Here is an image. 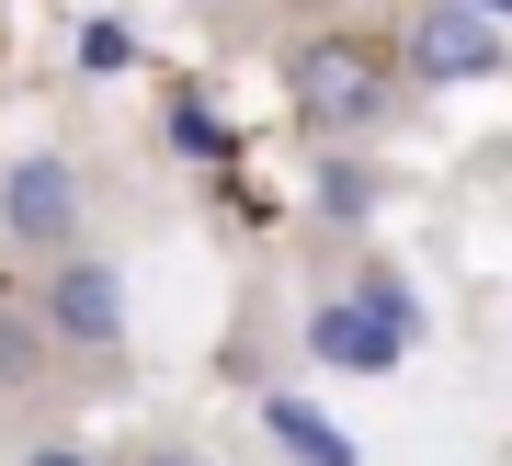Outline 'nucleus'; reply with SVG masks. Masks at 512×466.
Returning <instances> with one entry per match:
<instances>
[{
  "mask_svg": "<svg viewBox=\"0 0 512 466\" xmlns=\"http://www.w3.org/2000/svg\"><path fill=\"white\" fill-rule=\"evenodd\" d=\"M308 341H319V364H342V376H387V364L410 353V341L387 330L376 307H353V296H330L319 319H308Z\"/></svg>",
  "mask_w": 512,
  "mask_h": 466,
  "instance_id": "obj_5",
  "label": "nucleus"
},
{
  "mask_svg": "<svg viewBox=\"0 0 512 466\" xmlns=\"http://www.w3.org/2000/svg\"><path fill=\"white\" fill-rule=\"evenodd\" d=\"M467 12H512V0H467Z\"/></svg>",
  "mask_w": 512,
  "mask_h": 466,
  "instance_id": "obj_11",
  "label": "nucleus"
},
{
  "mask_svg": "<svg viewBox=\"0 0 512 466\" xmlns=\"http://www.w3.org/2000/svg\"><path fill=\"white\" fill-rule=\"evenodd\" d=\"M285 91H296V126H308V137H376L387 114H399V69H387L365 35H319V46H296Z\"/></svg>",
  "mask_w": 512,
  "mask_h": 466,
  "instance_id": "obj_1",
  "label": "nucleus"
},
{
  "mask_svg": "<svg viewBox=\"0 0 512 466\" xmlns=\"http://www.w3.org/2000/svg\"><path fill=\"white\" fill-rule=\"evenodd\" d=\"M23 466H92V455H69V444H46V455H23Z\"/></svg>",
  "mask_w": 512,
  "mask_h": 466,
  "instance_id": "obj_10",
  "label": "nucleus"
},
{
  "mask_svg": "<svg viewBox=\"0 0 512 466\" xmlns=\"http://www.w3.org/2000/svg\"><path fill=\"white\" fill-rule=\"evenodd\" d=\"M0 228H12V251L69 262V239H80V171L69 160H12V182H0Z\"/></svg>",
  "mask_w": 512,
  "mask_h": 466,
  "instance_id": "obj_3",
  "label": "nucleus"
},
{
  "mask_svg": "<svg viewBox=\"0 0 512 466\" xmlns=\"http://www.w3.org/2000/svg\"><path fill=\"white\" fill-rule=\"evenodd\" d=\"M126 466H217V455H194V444H137Z\"/></svg>",
  "mask_w": 512,
  "mask_h": 466,
  "instance_id": "obj_9",
  "label": "nucleus"
},
{
  "mask_svg": "<svg viewBox=\"0 0 512 466\" xmlns=\"http://www.w3.org/2000/svg\"><path fill=\"white\" fill-rule=\"evenodd\" d=\"M319 216H330V228L376 216V171H365V160H330V171H319Z\"/></svg>",
  "mask_w": 512,
  "mask_h": 466,
  "instance_id": "obj_7",
  "label": "nucleus"
},
{
  "mask_svg": "<svg viewBox=\"0 0 512 466\" xmlns=\"http://www.w3.org/2000/svg\"><path fill=\"white\" fill-rule=\"evenodd\" d=\"M501 69V23L490 12H467V0H421L410 12V80H490Z\"/></svg>",
  "mask_w": 512,
  "mask_h": 466,
  "instance_id": "obj_4",
  "label": "nucleus"
},
{
  "mask_svg": "<svg viewBox=\"0 0 512 466\" xmlns=\"http://www.w3.org/2000/svg\"><path fill=\"white\" fill-rule=\"evenodd\" d=\"M35 330L69 341V353H114V341H126V285H114V262H92V251L46 262L35 273Z\"/></svg>",
  "mask_w": 512,
  "mask_h": 466,
  "instance_id": "obj_2",
  "label": "nucleus"
},
{
  "mask_svg": "<svg viewBox=\"0 0 512 466\" xmlns=\"http://www.w3.org/2000/svg\"><path fill=\"white\" fill-rule=\"evenodd\" d=\"M353 307H376V319L399 330V341H421V296L399 285V273H365V285H353Z\"/></svg>",
  "mask_w": 512,
  "mask_h": 466,
  "instance_id": "obj_8",
  "label": "nucleus"
},
{
  "mask_svg": "<svg viewBox=\"0 0 512 466\" xmlns=\"http://www.w3.org/2000/svg\"><path fill=\"white\" fill-rule=\"evenodd\" d=\"M262 421H274V444H285L296 466H353V432H342V421H319L308 398H274Z\"/></svg>",
  "mask_w": 512,
  "mask_h": 466,
  "instance_id": "obj_6",
  "label": "nucleus"
}]
</instances>
